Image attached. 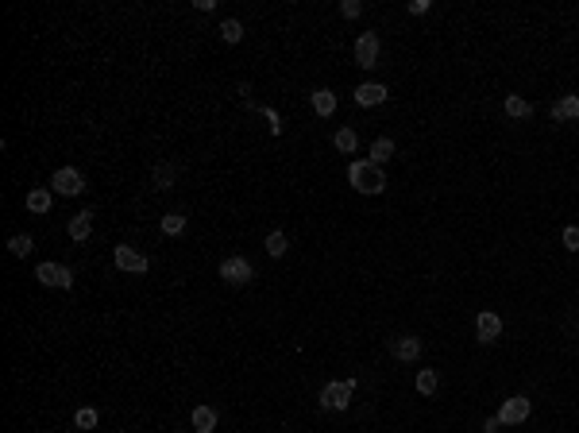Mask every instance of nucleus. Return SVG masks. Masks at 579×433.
Instances as JSON below:
<instances>
[{
    "instance_id": "nucleus-26",
    "label": "nucleus",
    "mask_w": 579,
    "mask_h": 433,
    "mask_svg": "<svg viewBox=\"0 0 579 433\" xmlns=\"http://www.w3.org/2000/svg\"><path fill=\"white\" fill-rule=\"evenodd\" d=\"M170 182H174V167L166 163V167L155 170V186H158V190H170Z\"/></svg>"
},
{
    "instance_id": "nucleus-21",
    "label": "nucleus",
    "mask_w": 579,
    "mask_h": 433,
    "mask_svg": "<svg viewBox=\"0 0 579 433\" xmlns=\"http://www.w3.org/2000/svg\"><path fill=\"white\" fill-rule=\"evenodd\" d=\"M286 248H290V240H286V233H278V228H274L271 236H266V251H271L274 259L278 256H286Z\"/></svg>"
},
{
    "instance_id": "nucleus-6",
    "label": "nucleus",
    "mask_w": 579,
    "mask_h": 433,
    "mask_svg": "<svg viewBox=\"0 0 579 433\" xmlns=\"http://www.w3.org/2000/svg\"><path fill=\"white\" fill-rule=\"evenodd\" d=\"M529 399H521V395H513V399H506L502 402V406H498V422H502V425H521V422H525V418H529Z\"/></svg>"
},
{
    "instance_id": "nucleus-10",
    "label": "nucleus",
    "mask_w": 579,
    "mask_h": 433,
    "mask_svg": "<svg viewBox=\"0 0 579 433\" xmlns=\"http://www.w3.org/2000/svg\"><path fill=\"white\" fill-rule=\"evenodd\" d=\"M386 97H390V93H386V85H379V82H363V85L356 89V105H359V108L382 105Z\"/></svg>"
},
{
    "instance_id": "nucleus-11",
    "label": "nucleus",
    "mask_w": 579,
    "mask_h": 433,
    "mask_svg": "<svg viewBox=\"0 0 579 433\" xmlns=\"http://www.w3.org/2000/svg\"><path fill=\"white\" fill-rule=\"evenodd\" d=\"M390 348H394V360H402V364H414V360L421 356V341H417V337H398Z\"/></svg>"
},
{
    "instance_id": "nucleus-16",
    "label": "nucleus",
    "mask_w": 579,
    "mask_h": 433,
    "mask_svg": "<svg viewBox=\"0 0 579 433\" xmlns=\"http://www.w3.org/2000/svg\"><path fill=\"white\" fill-rule=\"evenodd\" d=\"M216 430V410L213 406H197L193 410V433H213Z\"/></svg>"
},
{
    "instance_id": "nucleus-9",
    "label": "nucleus",
    "mask_w": 579,
    "mask_h": 433,
    "mask_svg": "<svg viewBox=\"0 0 579 433\" xmlns=\"http://www.w3.org/2000/svg\"><path fill=\"white\" fill-rule=\"evenodd\" d=\"M116 267H120V271H128V275H143V271H147V256H140L135 248L120 244V248H116Z\"/></svg>"
},
{
    "instance_id": "nucleus-30",
    "label": "nucleus",
    "mask_w": 579,
    "mask_h": 433,
    "mask_svg": "<svg viewBox=\"0 0 579 433\" xmlns=\"http://www.w3.org/2000/svg\"><path fill=\"white\" fill-rule=\"evenodd\" d=\"M263 117H266V120H271V132H274V135H278V112H274V108H263Z\"/></svg>"
},
{
    "instance_id": "nucleus-7",
    "label": "nucleus",
    "mask_w": 579,
    "mask_h": 433,
    "mask_svg": "<svg viewBox=\"0 0 579 433\" xmlns=\"http://www.w3.org/2000/svg\"><path fill=\"white\" fill-rule=\"evenodd\" d=\"M356 62L363 70H371V66H379V35L375 31H363L356 39Z\"/></svg>"
},
{
    "instance_id": "nucleus-13",
    "label": "nucleus",
    "mask_w": 579,
    "mask_h": 433,
    "mask_svg": "<svg viewBox=\"0 0 579 433\" xmlns=\"http://www.w3.org/2000/svg\"><path fill=\"white\" fill-rule=\"evenodd\" d=\"M89 233H93V213H74L70 216V240L85 244L89 240Z\"/></svg>"
},
{
    "instance_id": "nucleus-12",
    "label": "nucleus",
    "mask_w": 579,
    "mask_h": 433,
    "mask_svg": "<svg viewBox=\"0 0 579 433\" xmlns=\"http://www.w3.org/2000/svg\"><path fill=\"white\" fill-rule=\"evenodd\" d=\"M24 205L31 209L35 216H43V213H50V205H54V198H50V190H43V186H35V190L24 198Z\"/></svg>"
},
{
    "instance_id": "nucleus-22",
    "label": "nucleus",
    "mask_w": 579,
    "mask_h": 433,
    "mask_svg": "<svg viewBox=\"0 0 579 433\" xmlns=\"http://www.w3.org/2000/svg\"><path fill=\"white\" fill-rule=\"evenodd\" d=\"M437 383H440L437 372H429V367H425V372H417V391H421V395H433V391H437Z\"/></svg>"
},
{
    "instance_id": "nucleus-17",
    "label": "nucleus",
    "mask_w": 579,
    "mask_h": 433,
    "mask_svg": "<svg viewBox=\"0 0 579 433\" xmlns=\"http://www.w3.org/2000/svg\"><path fill=\"white\" fill-rule=\"evenodd\" d=\"M390 159H394V140H386V135L375 140L371 143V163L375 167H382V163H390Z\"/></svg>"
},
{
    "instance_id": "nucleus-3",
    "label": "nucleus",
    "mask_w": 579,
    "mask_h": 433,
    "mask_svg": "<svg viewBox=\"0 0 579 433\" xmlns=\"http://www.w3.org/2000/svg\"><path fill=\"white\" fill-rule=\"evenodd\" d=\"M352 391H356V379H336V383H329L321 391V406L324 410H347Z\"/></svg>"
},
{
    "instance_id": "nucleus-4",
    "label": "nucleus",
    "mask_w": 579,
    "mask_h": 433,
    "mask_svg": "<svg viewBox=\"0 0 579 433\" xmlns=\"http://www.w3.org/2000/svg\"><path fill=\"white\" fill-rule=\"evenodd\" d=\"M220 279L224 283H232V286H243V283L255 279V267H251L243 256H232V259H224L220 263Z\"/></svg>"
},
{
    "instance_id": "nucleus-8",
    "label": "nucleus",
    "mask_w": 579,
    "mask_h": 433,
    "mask_svg": "<svg viewBox=\"0 0 579 433\" xmlns=\"http://www.w3.org/2000/svg\"><path fill=\"white\" fill-rule=\"evenodd\" d=\"M475 333H479L483 344L498 341V337H502V317H498L495 309H483V314L475 317Z\"/></svg>"
},
{
    "instance_id": "nucleus-31",
    "label": "nucleus",
    "mask_w": 579,
    "mask_h": 433,
    "mask_svg": "<svg viewBox=\"0 0 579 433\" xmlns=\"http://www.w3.org/2000/svg\"><path fill=\"white\" fill-rule=\"evenodd\" d=\"M193 8H197V12H213L216 0H193Z\"/></svg>"
},
{
    "instance_id": "nucleus-19",
    "label": "nucleus",
    "mask_w": 579,
    "mask_h": 433,
    "mask_svg": "<svg viewBox=\"0 0 579 433\" xmlns=\"http://www.w3.org/2000/svg\"><path fill=\"white\" fill-rule=\"evenodd\" d=\"M332 143H336V151H344V155H352V151L359 147V135H356V128H340V132L332 135Z\"/></svg>"
},
{
    "instance_id": "nucleus-15",
    "label": "nucleus",
    "mask_w": 579,
    "mask_h": 433,
    "mask_svg": "<svg viewBox=\"0 0 579 433\" xmlns=\"http://www.w3.org/2000/svg\"><path fill=\"white\" fill-rule=\"evenodd\" d=\"M313 112L317 117H332V112H336V93L332 89H313Z\"/></svg>"
},
{
    "instance_id": "nucleus-1",
    "label": "nucleus",
    "mask_w": 579,
    "mask_h": 433,
    "mask_svg": "<svg viewBox=\"0 0 579 433\" xmlns=\"http://www.w3.org/2000/svg\"><path fill=\"white\" fill-rule=\"evenodd\" d=\"M347 182L356 186L359 193H382L386 190V175H382L375 163H363V159H356V163L347 167Z\"/></svg>"
},
{
    "instance_id": "nucleus-20",
    "label": "nucleus",
    "mask_w": 579,
    "mask_h": 433,
    "mask_svg": "<svg viewBox=\"0 0 579 433\" xmlns=\"http://www.w3.org/2000/svg\"><path fill=\"white\" fill-rule=\"evenodd\" d=\"M220 39L224 43H240L243 39V24H240V20H224V24H220Z\"/></svg>"
},
{
    "instance_id": "nucleus-14",
    "label": "nucleus",
    "mask_w": 579,
    "mask_h": 433,
    "mask_svg": "<svg viewBox=\"0 0 579 433\" xmlns=\"http://www.w3.org/2000/svg\"><path fill=\"white\" fill-rule=\"evenodd\" d=\"M552 120H579V97H560L552 105Z\"/></svg>"
},
{
    "instance_id": "nucleus-2",
    "label": "nucleus",
    "mask_w": 579,
    "mask_h": 433,
    "mask_svg": "<svg viewBox=\"0 0 579 433\" xmlns=\"http://www.w3.org/2000/svg\"><path fill=\"white\" fill-rule=\"evenodd\" d=\"M35 279L43 286H58V291H70L74 286V271L66 263H39L35 267Z\"/></svg>"
},
{
    "instance_id": "nucleus-29",
    "label": "nucleus",
    "mask_w": 579,
    "mask_h": 433,
    "mask_svg": "<svg viewBox=\"0 0 579 433\" xmlns=\"http://www.w3.org/2000/svg\"><path fill=\"white\" fill-rule=\"evenodd\" d=\"M429 8H433V0H409V12H414V16H425Z\"/></svg>"
},
{
    "instance_id": "nucleus-18",
    "label": "nucleus",
    "mask_w": 579,
    "mask_h": 433,
    "mask_svg": "<svg viewBox=\"0 0 579 433\" xmlns=\"http://www.w3.org/2000/svg\"><path fill=\"white\" fill-rule=\"evenodd\" d=\"M533 112V105L525 97H518V93H510V97H506V117H513V120H525Z\"/></svg>"
},
{
    "instance_id": "nucleus-28",
    "label": "nucleus",
    "mask_w": 579,
    "mask_h": 433,
    "mask_svg": "<svg viewBox=\"0 0 579 433\" xmlns=\"http://www.w3.org/2000/svg\"><path fill=\"white\" fill-rule=\"evenodd\" d=\"M340 12H344L347 20H356L359 12H363V4H359V0H344V4H340Z\"/></svg>"
},
{
    "instance_id": "nucleus-27",
    "label": "nucleus",
    "mask_w": 579,
    "mask_h": 433,
    "mask_svg": "<svg viewBox=\"0 0 579 433\" xmlns=\"http://www.w3.org/2000/svg\"><path fill=\"white\" fill-rule=\"evenodd\" d=\"M564 248H568V251H579V225H568V228H564Z\"/></svg>"
},
{
    "instance_id": "nucleus-5",
    "label": "nucleus",
    "mask_w": 579,
    "mask_h": 433,
    "mask_svg": "<svg viewBox=\"0 0 579 433\" xmlns=\"http://www.w3.org/2000/svg\"><path fill=\"white\" fill-rule=\"evenodd\" d=\"M54 193H62V198H77V193L85 190V178H82V170H74V167H62V170H54Z\"/></svg>"
},
{
    "instance_id": "nucleus-24",
    "label": "nucleus",
    "mask_w": 579,
    "mask_h": 433,
    "mask_svg": "<svg viewBox=\"0 0 579 433\" xmlns=\"http://www.w3.org/2000/svg\"><path fill=\"white\" fill-rule=\"evenodd\" d=\"M31 248H35L31 236H12V240H8V251H12V256H20V259L31 256Z\"/></svg>"
},
{
    "instance_id": "nucleus-23",
    "label": "nucleus",
    "mask_w": 579,
    "mask_h": 433,
    "mask_svg": "<svg viewBox=\"0 0 579 433\" xmlns=\"http://www.w3.org/2000/svg\"><path fill=\"white\" fill-rule=\"evenodd\" d=\"M182 228H186V216H182V213H166V216H163V233H166V236H178Z\"/></svg>"
},
{
    "instance_id": "nucleus-25",
    "label": "nucleus",
    "mask_w": 579,
    "mask_h": 433,
    "mask_svg": "<svg viewBox=\"0 0 579 433\" xmlns=\"http://www.w3.org/2000/svg\"><path fill=\"white\" fill-rule=\"evenodd\" d=\"M74 425H77V430H93V425H97V410H93V406H82V410L74 414Z\"/></svg>"
}]
</instances>
